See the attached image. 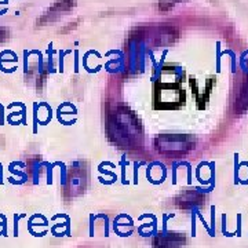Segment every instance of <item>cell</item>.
Returning a JSON list of instances; mask_svg holds the SVG:
<instances>
[]
</instances>
